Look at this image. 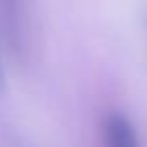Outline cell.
Here are the masks:
<instances>
[{
  "instance_id": "cell-3",
  "label": "cell",
  "mask_w": 147,
  "mask_h": 147,
  "mask_svg": "<svg viewBox=\"0 0 147 147\" xmlns=\"http://www.w3.org/2000/svg\"><path fill=\"white\" fill-rule=\"evenodd\" d=\"M4 81V61H2V45H0V83Z\"/></svg>"
},
{
  "instance_id": "cell-2",
  "label": "cell",
  "mask_w": 147,
  "mask_h": 147,
  "mask_svg": "<svg viewBox=\"0 0 147 147\" xmlns=\"http://www.w3.org/2000/svg\"><path fill=\"white\" fill-rule=\"evenodd\" d=\"M103 143L105 147H141L135 125L127 115L111 111L103 119Z\"/></svg>"
},
{
  "instance_id": "cell-1",
  "label": "cell",
  "mask_w": 147,
  "mask_h": 147,
  "mask_svg": "<svg viewBox=\"0 0 147 147\" xmlns=\"http://www.w3.org/2000/svg\"><path fill=\"white\" fill-rule=\"evenodd\" d=\"M0 22L4 40L18 59H24L30 47V2L28 0H0Z\"/></svg>"
}]
</instances>
